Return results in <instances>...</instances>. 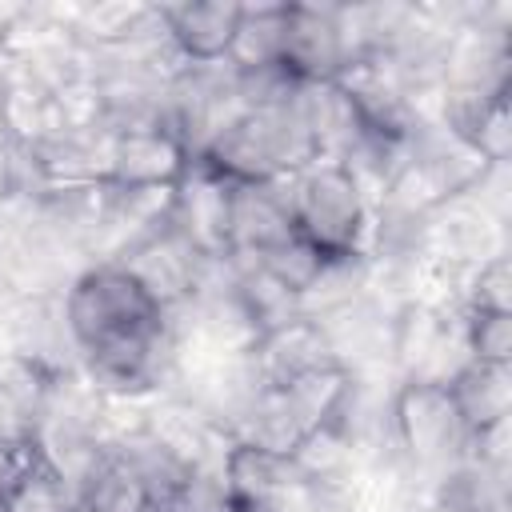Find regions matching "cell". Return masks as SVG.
Here are the masks:
<instances>
[{
  "instance_id": "1",
  "label": "cell",
  "mask_w": 512,
  "mask_h": 512,
  "mask_svg": "<svg viewBox=\"0 0 512 512\" xmlns=\"http://www.w3.org/2000/svg\"><path fill=\"white\" fill-rule=\"evenodd\" d=\"M64 320L88 376L112 396H136L160 380V360L172 356L168 308L120 264L84 272L64 296Z\"/></svg>"
},
{
  "instance_id": "2",
  "label": "cell",
  "mask_w": 512,
  "mask_h": 512,
  "mask_svg": "<svg viewBox=\"0 0 512 512\" xmlns=\"http://www.w3.org/2000/svg\"><path fill=\"white\" fill-rule=\"evenodd\" d=\"M292 220L296 232L324 256L360 252L368 228V196L356 188L340 160H312L292 176Z\"/></svg>"
},
{
  "instance_id": "3",
  "label": "cell",
  "mask_w": 512,
  "mask_h": 512,
  "mask_svg": "<svg viewBox=\"0 0 512 512\" xmlns=\"http://www.w3.org/2000/svg\"><path fill=\"white\" fill-rule=\"evenodd\" d=\"M396 416V448L408 452L412 464L424 468H448L460 456H468V428L448 396L444 384H416L408 380L392 396Z\"/></svg>"
},
{
  "instance_id": "4",
  "label": "cell",
  "mask_w": 512,
  "mask_h": 512,
  "mask_svg": "<svg viewBox=\"0 0 512 512\" xmlns=\"http://www.w3.org/2000/svg\"><path fill=\"white\" fill-rule=\"evenodd\" d=\"M280 64L300 84H332L344 72V64H348L340 8L288 4V32H284Z\"/></svg>"
},
{
  "instance_id": "5",
  "label": "cell",
  "mask_w": 512,
  "mask_h": 512,
  "mask_svg": "<svg viewBox=\"0 0 512 512\" xmlns=\"http://www.w3.org/2000/svg\"><path fill=\"white\" fill-rule=\"evenodd\" d=\"M328 364H340V360L328 344L324 324L308 320V316L264 332L248 348V368L256 376V388H284V384H292L316 368H328Z\"/></svg>"
},
{
  "instance_id": "6",
  "label": "cell",
  "mask_w": 512,
  "mask_h": 512,
  "mask_svg": "<svg viewBox=\"0 0 512 512\" xmlns=\"http://www.w3.org/2000/svg\"><path fill=\"white\" fill-rule=\"evenodd\" d=\"M188 172L184 144L164 128L116 132L108 148V184L112 188H176Z\"/></svg>"
},
{
  "instance_id": "7",
  "label": "cell",
  "mask_w": 512,
  "mask_h": 512,
  "mask_svg": "<svg viewBox=\"0 0 512 512\" xmlns=\"http://www.w3.org/2000/svg\"><path fill=\"white\" fill-rule=\"evenodd\" d=\"M244 4H172L160 8L172 48L184 64H220L232 48Z\"/></svg>"
},
{
  "instance_id": "8",
  "label": "cell",
  "mask_w": 512,
  "mask_h": 512,
  "mask_svg": "<svg viewBox=\"0 0 512 512\" xmlns=\"http://www.w3.org/2000/svg\"><path fill=\"white\" fill-rule=\"evenodd\" d=\"M448 396H452V404H456V412H460L468 432H476L484 424H496V420H508V396H512L508 364L472 360L448 384Z\"/></svg>"
},
{
  "instance_id": "9",
  "label": "cell",
  "mask_w": 512,
  "mask_h": 512,
  "mask_svg": "<svg viewBox=\"0 0 512 512\" xmlns=\"http://www.w3.org/2000/svg\"><path fill=\"white\" fill-rule=\"evenodd\" d=\"M284 32H288V4H260V8H240V24L228 48V64L236 72L252 68H272L284 56Z\"/></svg>"
},
{
  "instance_id": "10",
  "label": "cell",
  "mask_w": 512,
  "mask_h": 512,
  "mask_svg": "<svg viewBox=\"0 0 512 512\" xmlns=\"http://www.w3.org/2000/svg\"><path fill=\"white\" fill-rule=\"evenodd\" d=\"M464 332H468V352H472V360L508 364V348H512L508 312H468V316H464Z\"/></svg>"
},
{
  "instance_id": "11",
  "label": "cell",
  "mask_w": 512,
  "mask_h": 512,
  "mask_svg": "<svg viewBox=\"0 0 512 512\" xmlns=\"http://www.w3.org/2000/svg\"><path fill=\"white\" fill-rule=\"evenodd\" d=\"M20 16V8H12V12H0V40L8 36V28H12V20Z\"/></svg>"
},
{
  "instance_id": "12",
  "label": "cell",
  "mask_w": 512,
  "mask_h": 512,
  "mask_svg": "<svg viewBox=\"0 0 512 512\" xmlns=\"http://www.w3.org/2000/svg\"><path fill=\"white\" fill-rule=\"evenodd\" d=\"M4 468H8V452H0V484H4Z\"/></svg>"
}]
</instances>
